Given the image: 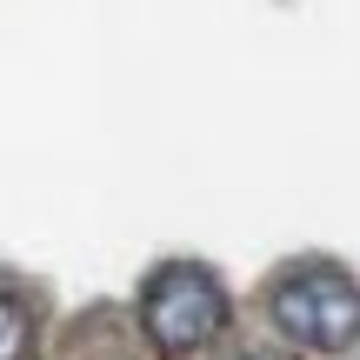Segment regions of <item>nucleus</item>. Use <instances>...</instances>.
<instances>
[{"label": "nucleus", "mask_w": 360, "mask_h": 360, "mask_svg": "<svg viewBox=\"0 0 360 360\" xmlns=\"http://www.w3.org/2000/svg\"><path fill=\"white\" fill-rule=\"evenodd\" d=\"M141 327L160 354H193L227 327V294L207 267H160L141 294Z\"/></svg>", "instance_id": "2"}, {"label": "nucleus", "mask_w": 360, "mask_h": 360, "mask_svg": "<svg viewBox=\"0 0 360 360\" xmlns=\"http://www.w3.org/2000/svg\"><path fill=\"white\" fill-rule=\"evenodd\" d=\"M27 347H34V321L13 294H0V360H27Z\"/></svg>", "instance_id": "3"}, {"label": "nucleus", "mask_w": 360, "mask_h": 360, "mask_svg": "<svg viewBox=\"0 0 360 360\" xmlns=\"http://www.w3.org/2000/svg\"><path fill=\"white\" fill-rule=\"evenodd\" d=\"M267 314L294 347L307 354H340L360 340V287L340 267H294L267 294Z\"/></svg>", "instance_id": "1"}]
</instances>
